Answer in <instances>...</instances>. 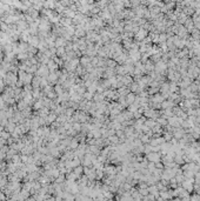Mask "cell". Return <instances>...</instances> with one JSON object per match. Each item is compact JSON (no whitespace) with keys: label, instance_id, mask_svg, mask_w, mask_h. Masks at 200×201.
Here are the masks:
<instances>
[{"label":"cell","instance_id":"6da1fadb","mask_svg":"<svg viewBox=\"0 0 200 201\" xmlns=\"http://www.w3.org/2000/svg\"><path fill=\"white\" fill-rule=\"evenodd\" d=\"M135 100H137V96H135V94H134V93L127 94V96H126V102L128 104V105H133L134 102H135Z\"/></svg>","mask_w":200,"mask_h":201},{"label":"cell","instance_id":"3957f363","mask_svg":"<svg viewBox=\"0 0 200 201\" xmlns=\"http://www.w3.org/2000/svg\"><path fill=\"white\" fill-rule=\"evenodd\" d=\"M148 159H150V160H152V161H159V160H158V159H159V155L154 152V153L148 154Z\"/></svg>","mask_w":200,"mask_h":201},{"label":"cell","instance_id":"7a4b0ae2","mask_svg":"<svg viewBox=\"0 0 200 201\" xmlns=\"http://www.w3.org/2000/svg\"><path fill=\"white\" fill-rule=\"evenodd\" d=\"M146 34H147V32L145 31V29H144V28H140L139 31H138V33H137V39H138V40H141V39H144Z\"/></svg>","mask_w":200,"mask_h":201},{"label":"cell","instance_id":"277c9868","mask_svg":"<svg viewBox=\"0 0 200 201\" xmlns=\"http://www.w3.org/2000/svg\"><path fill=\"white\" fill-rule=\"evenodd\" d=\"M140 141H141L142 144L150 142V138H148V135H141V136H140Z\"/></svg>","mask_w":200,"mask_h":201},{"label":"cell","instance_id":"5b68a950","mask_svg":"<svg viewBox=\"0 0 200 201\" xmlns=\"http://www.w3.org/2000/svg\"><path fill=\"white\" fill-rule=\"evenodd\" d=\"M93 99H94L95 101L102 100V95H101V94H95V95H93Z\"/></svg>","mask_w":200,"mask_h":201}]
</instances>
